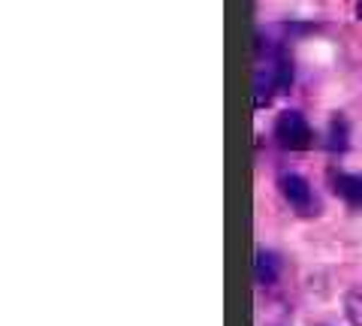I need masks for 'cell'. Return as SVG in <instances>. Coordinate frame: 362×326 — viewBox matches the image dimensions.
<instances>
[{"instance_id":"1","label":"cell","mask_w":362,"mask_h":326,"mask_svg":"<svg viewBox=\"0 0 362 326\" xmlns=\"http://www.w3.org/2000/svg\"><path fill=\"white\" fill-rule=\"evenodd\" d=\"M278 185H281V194H284V199L290 202V209L296 211V215H302V218L317 215L314 190H311V185L305 182L302 175H296V173H284Z\"/></svg>"},{"instance_id":"2","label":"cell","mask_w":362,"mask_h":326,"mask_svg":"<svg viewBox=\"0 0 362 326\" xmlns=\"http://www.w3.org/2000/svg\"><path fill=\"white\" fill-rule=\"evenodd\" d=\"M275 136L290 151L311 149V127H308V121H305L299 112H284V115L275 121Z\"/></svg>"},{"instance_id":"3","label":"cell","mask_w":362,"mask_h":326,"mask_svg":"<svg viewBox=\"0 0 362 326\" xmlns=\"http://www.w3.org/2000/svg\"><path fill=\"white\" fill-rule=\"evenodd\" d=\"M281 275V260L272 251H257V260H254V278L259 287H272Z\"/></svg>"},{"instance_id":"4","label":"cell","mask_w":362,"mask_h":326,"mask_svg":"<svg viewBox=\"0 0 362 326\" xmlns=\"http://www.w3.org/2000/svg\"><path fill=\"white\" fill-rule=\"evenodd\" d=\"M335 194L350 206H362V175H338Z\"/></svg>"},{"instance_id":"5","label":"cell","mask_w":362,"mask_h":326,"mask_svg":"<svg viewBox=\"0 0 362 326\" xmlns=\"http://www.w3.org/2000/svg\"><path fill=\"white\" fill-rule=\"evenodd\" d=\"M344 311L347 320L354 326H362V293H347L344 296Z\"/></svg>"},{"instance_id":"6","label":"cell","mask_w":362,"mask_h":326,"mask_svg":"<svg viewBox=\"0 0 362 326\" xmlns=\"http://www.w3.org/2000/svg\"><path fill=\"white\" fill-rule=\"evenodd\" d=\"M356 18H362V0H359V4H356Z\"/></svg>"}]
</instances>
